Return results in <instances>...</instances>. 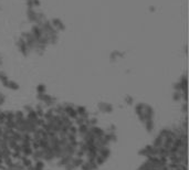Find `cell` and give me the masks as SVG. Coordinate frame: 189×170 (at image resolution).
<instances>
[{"mask_svg":"<svg viewBox=\"0 0 189 170\" xmlns=\"http://www.w3.org/2000/svg\"><path fill=\"white\" fill-rule=\"evenodd\" d=\"M11 157L12 159H20V157H21V152H16V151H12L11 152Z\"/></svg>","mask_w":189,"mask_h":170,"instance_id":"7402d4cb","label":"cell"},{"mask_svg":"<svg viewBox=\"0 0 189 170\" xmlns=\"http://www.w3.org/2000/svg\"><path fill=\"white\" fill-rule=\"evenodd\" d=\"M72 164L73 166L76 168V167H81V164H82L84 161H83V159L82 158H79V157H73V159H72Z\"/></svg>","mask_w":189,"mask_h":170,"instance_id":"ba28073f","label":"cell"},{"mask_svg":"<svg viewBox=\"0 0 189 170\" xmlns=\"http://www.w3.org/2000/svg\"><path fill=\"white\" fill-rule=\"evenodd\" d=\"M75 110H76V114H78V116H83L86 111V108L84 107V106H78L76 108H75Z\"/></svg>","mask_w":189,"mask_h":170,"instance_id":"5bb4252c","label":"cell"},{"mask_svg":"<svg viewBox=\"0 0 189 170\" xmlns=\"http://www.w3.org/2000/svg\"><path fill=\"white\" fill-rule=\"evenodd\" d=\"M125 102H126V104H133V98L131 97V96H126L125 97Z\"/></svg>","mask_w":189,"mask_h":170,"instance_id":"cb8c5ba5","label":"cell"},{"mask_svg":"<svg viewBox=\"0 0 189 170\" xmlns=\"http://www.w3.org/2000/svg\"><path fill=\"white\" fill-rule=\"evenodd\" d=\"M88 130H89V126L86 125V124H83V125L78 126V132H79V134H80L81 136L85 135L86 132H88Z\"/></svg>","mask_w":189,"mask_h":170,"instance_id":"8992f818","label":"cell"},{"mask_svg":"<svg viewBox=\"0 0 189 170\" xmlns=\"http://www.w3.org/2000/svg\"><path fill=\"white\" fill-rule=\"evenodd\" d=\"M6 120H14V113H12L11 110L6 111Z\"/></svg>","mask_w":189,"mask_h":170,"instance_id":"9a60e30c","label":"cell"},{"mask_svg":"<svg viewBox=\"0 0 189 170\" xmlns=\"http://www.w3.org/2000/svg\"><path fill=\"white\" fill-rule=\"evenodd\" d=\"M37 91H38V93H40V94H44L45 93V86L43 84H39L37 86Z\"/></svg>","mask_w":189,"mask_h":170,"instance_id":"ac0fdd59","label":"cell"},{"mask_svg":"<svg viewBox=\"0 0 189 170\" xmlns=\"http://www.w3.org/2000/svg\"><path fill=\"white\" fill-rule=\"evenodd\" d=\"M138 153H139L140 156H143V157H146V158L148 157V152H147V150H146V148H145V147L143 148V149H140Z\"/></svg>","mask_w":189,"mask_h":170,"instance_id":"44dd1931","label":"cell"},{"mask_svg":"<svg viewBox=\"0 0 189 170\" xmlns=\"http://www.w3.org/2000/svg\"><path fill=\"white\" fill-rule=\"evenodd\" d=\"M32 152H33V149H32L31 147H22V150H21V153H22L23 156H27V157L31 156Z\"/></svg>","mask_w":189,"mask_h":170,"instance_id":"9c48e42d","label":"cell"},{"mask_svg":"<svg viewBox=\"0 0 189 170\" xmlns=\"http://www.w3.org/2000/svg\"><path fill=\"white\" fill-rule=\"evenodd\" d=\"M99 109L102 111V113H112L113 111V106L109 103L105 102H101L99 103Z\"/></svg>","mask_w":189,"mask_h":170,"instance_id":"6da1fadb","label":"cell"},{"mask_svg":"<svg viewBox=\"0 0 189 170\" xmlns=\"http://www.w3.org/2000/svg\"><path fill=\"white\" fill-rule=\"evenodd\" d=\"M106 160H107L106 158H104L103 156H101V155H99V153H98V156H96V158H95V163L100 167V166H102V164H103Z\"/></svg>","mask_w":189,"mask_h":170,"instance_id":"8fae6325","label":"cell"},{"mask_svg":"<svg viewBox=\"0 0 189 170\" xmlns=\"http://www.w3.org/2000/svg\"><path fill=\"white\" fill-rule=\"evenodd\" d=\"M69 134H73V135H76L78 134V126H75L74 124L72 126L69 127Z\"/></svg>","mask_w":189,"mask_h":170,"instance_id":"e0dca14e","label":"cell"},{"mask_svg":"<svg viewBox=\"0 0 189 170\" xmlns=\"http://www.w3.org/2000/svg\"><path fill=\"white\" fill-rule=\"evenodd\" d=\"M32 158H33V160L38 161V160H41V159L43 158V156H44V151H43L42 149H38V150H33V152H32Z\"/></svg>","mask_w":189,"mask_h":170,"instance_id":"7a4b0ae2","label":"cell"},{"mask_svg":"<svg viewBox=\"0 0 189 170\" xmlns=\"http://www.w3.org/2000/svg\"><path fill=\"white\" fill-rule=\"evenodd\" d=\"M4 86L6 87H8V88H10V89H18L19 88V85L16 83V82H12V81H10V79H7L4 83H2Z\"/></svg>","mask_w":189,"mask_h":170,"instance_id":"277c9868","label":"cell"},{"mask_svg":"<svg viewBox=\"0 0 189 170\" xmlns=\"http://www.w3.org/2000/svg\"><path fill=\"white\" fill-rule=\"evenodd\" d=\"M86 125H88L89 127H93V126H96L98 125V119H96L95 117H90L88 120H86V123H85Z\"/></svg>","mask_w":189,"mask_h":170,"instance_id":"7c38bea8","label":"cell"},{"mask_svg":"<svg viewBox=\"0 0 189 170\" xmlns=\"http://www.w3.org/2000/svg\"><path fill=\"white\" fill-rule=\"evenodd\" d=\"M64 168H65V170H74V169H75V167L72 164V162L65 164V166H64Z\"/></svg>","mask_w":189,"mask_h":170,"instance_id":"603a6c76","label":"cell"},{"mask_svg":"<svg viewBox=\"0 0 189 170\" xmlns=\"http://www.w3.org/2000/svg\"><path fill=\"white\" fill-rule=\"evenodd\" d=\"M109 130H110V132H114V130H115V126H114V125H111V126L109 127Z\"/></svg>","mask_w":189,"mask_h":170,"instance_id":"d4e9b609","label":"cell"},{"mask_svg":"<svg viewBox=\"0 0 189 170\" xmlns=\"http://www.w3.org/2000/svg\"><path fill=\"white\" fill-rule=\"evenodd\" d=\"M172 134V130L170 128H163L160 131H159V135L163 137V138H166V137H168Z\"/></svg>","mask_w":189,"mask_h":170,"instance_id":"52a82bcc","label":"cell"},{"mask_svg":"<svg viewBox=\"0 0 189 170\" xmlns=\"http://www.w3.org/2000/svg\"><path fill=\"white\" fill-rule=\"evenodd\" d=\"M33 168H34V170H44V163L41 160H38V161H35Z\"/></svg>","mask_w":189,"mask_h":170,"instance_id":"4fadbf2b","label":"cell"},{"mask_svg":"<svg viewBox=\"0 0 189 170\" xmlns=\"http://www.w3.org/2000/svg\"><path fill=\"white\" fill-rule=\"evenodd\" d=\"M24 117V115H23V111H21V110H17L14 113V119H21V118H23Z\"/></svg>","mask_w":189,"mask_h":170,"instance_id":"d6986e66","label":"cell"},{"mask_svg":"<svg viewBox=\"0 0 189 170\" xmlns=\"http://www.w3.org/2000/svg\"><path fill=\"white\" fill-rule=\"evenodd\" d=\"M81 169L82 170H91V166H90V162L86 161V162H83L81 164Z\"/></svg>","mask_w":189,"mask_h":170,"instance_id":"ffe728a7","label":"cell"},{"mask_svg":"<svg viewBox=\"0 0 189 170\" xmlns=\"http://www.w3.org/2000/svg\"><path fill=\"white\" fill-rule=\"evenodd\" d=\"M51 25L54 28L55 31H59V30H63L64 29V24L62 23V21H60L59 19H53L52 20V23Z\"/></svg>","mask_w":189,"mask_h":170,"instance_id":"3957f363","label":"cell"},{"mask_svg":"<svg viewBox=\"0 0 189 170\" xmlns=\"http://www.w3.org/2000/svg\"><path fill=\"white\" fill-rule=\"evenodd\" d=\"M163 141H164V138L161 137L160 135H158V136L156 137L155 139L153 140V144H152V146H154V147H156V148L161 147V146H163Z\"/></svg>","mask_w":189,"mask_h":170,"instance_id":"5b68a950","label":"cell"},{"mask_svg":"<svg viewBox=\"0 0 189 170\" xmlns=\"http://www.w3.org/2000/svg\"><path fill=\"white\" fill-rule=\"evenodd\" d=\"M144 126H145V128H146V130L148 132H152L153 129H154V127H155V124H154L153 120H148V121H146V123L144 124Z\"/></svg>","mask_w":189,"mask_h":170,"instance_id":"30bf717a","label":"cell"},{"mask_svg":"<svg viewBox=\"0 0 189 170\" xmlns=\"http://www.w3.org/2000/svg\"><path fill=\"white\" fill-rule=\"evenodd\" d=\"M181 95H182V92H180V91H176L175 93H174V95H172V99L174 100H180L181 99Z\"/></svg>","mask_w":189,"mask_h":170,"instance_id":"2e32d148","label":"cell"},{"mask_svg":"<svg viewBox=\"0 0 189 170\" xmlns=\"http://www.w3.org/2000/svg\"><path fill=\"white\" fill-rule=\"evenodd\" d=\"M182 110H183V113H187V103L183 104V106H182Z\"/></svg>","mask_w":189,"mask_h":170,"instance_id":"484cf974","label":"cell"}]
</instances>
